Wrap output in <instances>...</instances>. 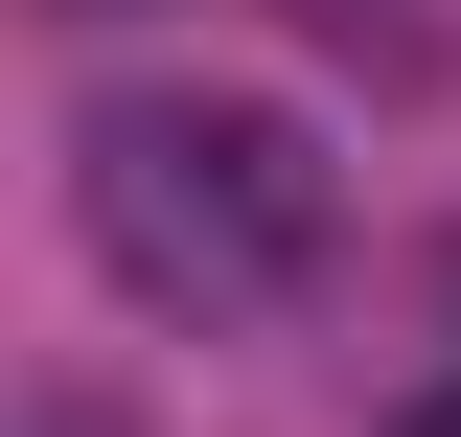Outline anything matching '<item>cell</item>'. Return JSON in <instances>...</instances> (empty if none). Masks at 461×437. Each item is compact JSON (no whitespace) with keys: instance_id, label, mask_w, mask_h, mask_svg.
Wrapping results in <instances>:
<instances>
[{"instance_id":"obj_1","label":"cell","mask_w":461,"mask_h":437,"mask_svg":"<svg viewBox=\"0 0 461 437\" xmlns=\"http://www.w3.org/2000/svg\"><path fill=\"white\" fill-rule=\"evenodd\" d=\"M69 208H93L115 299H162V323H277L300 276H323L346 184L277 93H93L69 138Z\"/></svg>"},{"instance_id":"obj_2","label":"cell","mask_w":461,"mask_h":437,"mask_svg":"<svg viewBox=\"0 0 461 437\" xmlns=\"http://www.w3.org/2000/svg\"><path fill=\"white\" fill-rule=\"evenodd\" d=\"M415 437H461V391H415Z\"/></svg>"}]
</instances>
